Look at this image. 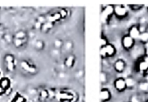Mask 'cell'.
Listing matches in <instances>:
<instances>
[{
  "label": "cell",
  "instance_id": "1",
  "mask_svg": "<svg viewBox=\"0 0 148 102\" xmlns=\"http://www.w3.org/2000/svg\"><path fill=\"white\" fill-rule=\"evenodd\" d=\"M116 48L113 43H110L106 47L100 49V55L103 59L114 57L116 54Z\"/></svg>",
  "mask_w": 148,
  "mask_h": 102
},
{
  "label": "cell",
  "instance_id": "2",
  "mask_svg": "<svg viewBox=\"0 0 148 102\" xmlns=\"http://www.w3.org/2000/svg\"><path fill=\"white\" fill-rule=\"evenodd\" d=\"M129 14L128 7L123 4H114V17L119 20L126 18Z\"/></svg>",
  "mask_w": 148,
  "mask_h": 102
},
{
  "label": "cell",
  "instance_id": "3",
  "mask_svg": "<svg viewBox=\"0 0 148 102\" xmlns=\"http://www.w3.org/2000/svg\"><path fill=\"white\" fill-rule=\"evenodd\" d=\"M114 16V5L109 4V5L104 6L103 9L101 12V17H102L103 22L106 23L110 21L112 17Z\"/></svg>",
  "mask_w": 148,
  "mask_h": 102
},
{
  "label": "cell",
  "instance_id": "4",
  "mask_svg": "<svg viewBox=\"0 0 148 102\" xmlns=\"http://www.w3.org/2000/svg\"><path fill=\"white\" fill-rule=\"evenodd\" d=\"M136 41L130 37L128 34L124 35L121 40V44L123 49L126 51H130L134 47Z\"/></svg>",
  "mask_w": 148,
  "mask_h": 102
},
{
  "label": "cell",
  "instance_id": "5",
  "mask_svg": "<svg viewBox=\"0 0 148 102\" xmlns=\"http://www.w3.org/2000/svg\"><path fill=\"white\" fill-rule=\"evenodd\" d=\"M114 88L116 90V91L119 93H123L127 89V83H126L125 78L123 77H119V78H116L114 82Z\"/></svg>",
  "mask_w": 148,
  "mask_h": 102
},
{
  "label": "cell",
  "instance_id": "6",
  "mask_svg": "<svg viewBox=\"0 0 148 102\" xmlns=\"http://www.w3.org/2000/svg\"><path fill=\"white\" fill-rule=\"evenodd\" d=\"M136 69L138 73L147 75L148 74V63L143 59V57H140L136 64Z\"/></svg>",
  "mask_w": 148,
  "mask_h": 102
},
{
  "label": "cell",
  "instance_id": "7",
  "mask_svg": "<svg viewBox=\"0 0 148 102\" xmlns=\"http://www.w3.org/2000/svg\"><path fill=\"white\" fill-rule=\"evenodd\" d=\"M113 67L116 72L119 74H122L127 68V64L124 59H118L114 62Z\"/></svg>",
  "mask_w": 148,
  "mask_h": 102
},
{
  "label": "cell",
  "instance_id": "8",
  "mask_svg": "<svg viewBox=\"0 0 148 102\" xmlns=\"http://www.w3.org/2000/svg\"><path fill=\"white\" fill-rule=\"evenodd\" d=\"M141 31H140L139 25H133L131 27H130L128 30V35L135 41L139 40L141 35Z\"/></svg>",
  "mask_w": 148,
  "mask_h": 102
},
{
  "label": "cell",
  "instance_id": "9",
  "mask_svg": "<svg viewBox=\"0 0 148 102\" xmlns=\"http://www.w3.org/2000/svg\"><path fill=\"white\" fill-rule=\"evenodd\" d=\"M20 66L25 72L30 74H36L37 72V68L27 61H22Z\"/></svg>",
  "mask_w": 148,
  "mask_h": 102
},
{
  "label": "cell",
  "instance_id": "10",
  "mask_svg": "<svg viewBox=\"0 0 148 102\" xmlns=\"http://www.w3.org/2000/svg\"><path fill=\"white\" fill-rule=\"evenodd\" d=\"M111 92L109 89L106 88H103L100 91V99L101 102H108L111 101Z\"/></svg>",
  "mask_w": 148,
  "mask_h": 102
},
{
  "label": "cell",
  "instance_id": "11",
  "mask_svg": "<svg viewBox=\"0 0 148 102\" xmlns=\"http://www.w3.org/2000/svg\"><path fill=\"white\" fill-rule=\"evenodd\" d=\"M75 61H76V58L75 56L73 54H69L65 58L64 62V65L65 68H68V69H71L74 67L75 64Z\"/></svg>",
  "mask_w": 148,
  "mask_h": 102
},
{
  "label": "cell",
  "instance_id": "12",
  "mask_svg": "<svg viewBox=\"0 0 148 102\" xmlns=\"http://www.w3.org/2000/svg\"><path fill=\"white\" fill-rule=\"evenodd\" d=\"M46 19H47V22L51 23H53V24H54L55 23L60 21V20H62L59 12H58L53 13V14H49V15H47L46 16Z\"/></svg>",
  "mask_w": 148,
  "mask_h": 102
},
{
  "label": "cell",
  "instance_id": "13",
  "mask_svg": "<svg viewBox=\"0 0 148 102\" xmlns=\"http://www.w3.org/2000/svg\"><path fill=\"white\" fill-rule=\"evenodd\" d=\"M127 89H132L137 85V81L132 76H128L125 78Z\"/></svg>",
  "mask_w": 148,
  "mask_h": 102
},
{
  "label": "cell",
  "instance_id": "14",
  "mask_svg": "<svg viewBox=\"0 0 148 102\" xmlns=\"http://www.w3.org/2000/svg\"><path fill=\"white\" fill-rule=\"evenodd\" d=\"M10 86V81L8 78H2L0 81V87L3 88L4 91L8 89Z\"/></svg>",
  "mask_w": 148,
  "mask_h": 102
},
{
  "label": "cell",
  "instance_id": "15",
  "mask_svg": "<svg viewBox=\"0 0 148 102\" xmlns=\"http://www.w3.org/2000/svg\"><path fill=\"white\" fill-rule=\"evenodd\" d=\"M139 41L142 43L143 45L148 43V30L145 32H143L140 35V37L139 39Z\"/></svg>",
  "mask_w": 148,
  "mask_h": 102
},
{
  "label": "cell",
  "instance_id": "16",
  "mask_svg": "<svg viewBox=\"0 0 148 102\" xmlns=\"http://www.w3.org/2000/svg\"><path fill=\"white\" fill-rule=\"evenodd\" d=\"M127 7L130 8V10L134 12H138L140 10H143L145 7V5L143 4H130V5H127Z\"/></svg>",
  "mask_w": 148,
  "mask_h": 102
},
{
  "label": "cell",
  "instance_id": "17",
  "mask_svg": "<svg viewBox=\"0 0 148 102\" xmlns=\"http://www.w3.org/2000/svg\"><path fill=\"white\" fill-rule=\"evenodd\" d=\"M26 41H27V39H15V38H14V40H13V43H14V46L17 48L23 46V45L25 43Z\"/></svg>",
  "mask_w": 148,
  "mask_h": 102
},
{
  "label": "cell",
  "instance_id": "18",
  "mask_svg": "<svg viewBox=\"0 0 148 102\" xmlns=\"http://www.w3.org/2000/svg\"><path fill=\"white\" fill-rule=\"evenodd\" d=\"M64 43L63 41L60 39H56V40L53 42V46L57 50H59L60 49H62V47H64Z\"/></svg>",
  "mask_w": 148,
  "mask_h": 102
},
{
  "label": "cell",
  "instance_id": "19",
  "mask_svg": "<svg viewBox=\"0 0 148 102\" xmlns=\"http://www.w3.org/2000/svg\"><path fill=\"white\" fill-rule=\"evenodd\" d=\"M109 40H108V38L106 36H102L100 39V47L101 48H103L106 47L108 44H109Z\"/></svg>",
  "mask_w": 148,
  "mask_h": 102
},
{
  "label": "cell",
  "instance_id": "20",
  "mask_svg": "<svg viewBox=\"0 0 148 102\" xmlns=\"http://www.w3.org/2000/svg\"><path fill=\"white\" fill-rule=\"evenodd\" d=\"M34 46H35V49H36V50L41 51L44 49L45 43L42 40H38L35 42Z\"/></svg>",
  "mask_w": 148,
  "mask_h": 102
},
{
  "label": "cell",
  "instance_id": "21",
  "mask_svg": "<svg viewBox=\"0 0 148 102\" xmlns=\"http://www.w3.org/2000/svg\"><path fill=\"white\" fill-rule=\"evenodd\" d=\"M39 97L42 100H46L49 99V90L48 89H43L39 93Z\"/></svg>",
  "mask_w": 148,
  "mask_h": 102
},
{
  "label": "cell",
  "instance_id": "22",
  "mask_svg": "<svg viewBox=\"0 0 148 102\" xmlns=\"http://www.w3.org/2000/svg\"><path fill=\"white\" fill-rule=\"evenodd\" d=\"M53 25L54 24H53V23H49V22H46L45 24L43 25V27H42L41 30L43 32H48L53 27Z\"/></svg>",
  "mask_w": 148,
  "mask_h": 102
},
{
  "label": "cell",
  "instance_id": "23",
  "mask_svg": "<svg viewBox=\"0 0 148 102\" xmlns=\"http://www.w3.org/2000/svg\"><path fill=\"white\" fill-rule=\"evenodd\" d=\"M59 14H60L62 20L66 19V17L69 16V10H66V9H65V8L61 9V10L59 11Z\"/></svg>",
  "mask_w": 148,
  "mask_h": 102
},
{
  "label": "cell",
  "instance_id": "24",
  "mask_svg": "<svg viewBox=\"0 0 148 102\" xmlns=\"http://www.w3.org/2000/svg\"><path fill=\"white\" fill-rule=\"evenodd\" d=\"M100 79H101V83L102 84H105L106 83H107L108 78V75H107L106 72H101V75H100Z\"/></svg>",
  "mask_w": 148,
  "mask_h": 102
},
{
  "label": "cell",
  "instance_id": "25",
  "mask_svg": "<svg viewBox=\"0 0 148 102\" xmlns=\"http://www.w3.org/2000/svg\"><path fill=\"white\" fill-rule=\"evenodd\" d=\"M15 39H27V33L25 32L20 30L18 31L15 34Z\"/></svg>",
  "mask_w": 148,
  "mask_h": 102
},
{
  "label": "cell",
  "instance_id": "26",
  "mask_svg": "<svg viewBox=\"0 0 148 102\" xmlns=\"http://www.w3.org/2000/svg\"><path fill=\"white\" fill-rule=\"evenodd\" d=\"M37 21H38L39 23H40L41 24H45V23L47 22V19H46V16L45 15H39L37 17Z\"/></svg>",
  "mask_w": 148,
  "mask_h": 102
},
{
  "label": "cell",
  "instance_id": "27",
  "mask_svg": "<svg viewBox=\"0 0 148 102\" xmlns=\"http://www.w3.org/2000/svg\"><path fill=\"white\" fill-rule=\"evenodd\" d=\"M73 43L71 41H67L66 43H64V47L66 51H70L71 49L73 48Z\"/></svg>",
  "mask_w": 148,
  "mask_h": 102
},
{
  "label": "cell",
  "instance_id": "28",
  "mask_svg": "<svg viewBox=\"0 0 148 102\" xmlns=\"http://www.w3.org/2000/svg\"><path fill=\"white\" fill-rule=\"evenodd\" d=\"M48 90H49V99H52L56 98V95H57L56 91L53 89H48Z\"/></svg>",
  "mask_w": 148,
  "mask_h": 102
},
{
  "label": "cell",
  "instance_id": "29",
  "mask_svg": "<svg viewBox=\"0 0 148 102\" xmlns=\"http://www.w3.org/2000/svg\"><path fill=\"white\" fill-rule=\"evenodd\" d=\"M7 68L10 72L14 71V68H15V64H14V62H9V63H7Z\"/></svg>",
  "mask_w": 148,
  "mask_h": 102
},
{
  "label": "cell",
  "instance_id": "30",
  "mask_svg": "<svg viewBox=\"0 0 148 102\" xmlns=\"http://www.w3.org/2000/svg\"><path fill=\"white\" fill-rule=\"evenodd\" d=\"M5 61L7 62V63H9V62H14V57L11 54L6 55Z\"/></svg>",
  "mask_w": 148,
  "mask_h": 102
},
{
  "label": "cell",
  "instance_id": "31",
  "mask_svg": "<svg viewBox=\"0 0 148 102\" xmlns=\"http://www.w3.org/2000/svg\"><path fill=\"white\" fill-rule=\"evenodd\" d=\"M130 102H141L140 99V97L137 95L132 96L130 98Z\"/></svg>",
  "mask_w": 148,
  "mask_h": 102
},
{
  "label": "cell",
  "instance_id": "32",
  "mask_svg": "<svg viewBox=\"0 0 148 102\" xmlns=\"http://www.w3.org/2000/svg\"><path fill=\"white\" fill-rule=\"evenodd\" d=\"M42 27H43V24H41L40 23H39L38 21L36 20L34 23V28L36 29V30H41Z\"/></svg>",
  "mask_w": 148,
  "mask_h": 102
},
{
  "label": "cell",
  "instance_id": "33",
  "mask_svg": "<svg viewBox=\"0 0 148 102\" xmlns=\"http://www.w3.org/2000/svg\"><path fill=\"white\" fill-rule=\"evenodd\" d=\"M4 39L7 42V43H10L11 41H12L14 39H12V38L11 37V36L9 34H5L4 36Z\"/></svg>",
  "mask_w": 148,
  "mask_h": 102
},
{
  "label": "cell",
  "instance_id": "34",
  "mask_svg": "<svg viewBox=\"0 0 148 102\" xmlns=\"http://www.w3.org/2000/svg\"><path fill=\"white\" fill-rule=\"evenodd\" d=\"M143 52H144V56L148 57V43L143 45Z\"/></svg>",
  "mask_w": 148,
  "mask_h": 102
},
{
  "label": "cell",
  "instance_id": "35",
  "mask_svg": "<svg viewBox=\"0 0 148 102\" xmlns=\"http://www.w3.org/2000/svg\"><path fill=\"white\" fill-rule=\"evenodd\" d=\"M25 99L23 98V96H19L16 99V101L14 102H25Z\"/></svg>",
  "mask_w": 148,
  "mask_h": 102
},
{
  "label": "cell",
  "instance_id": "36",
  "mask_svg": "<svg viewBox=\"0 0 148 102\" xmlns=\"http://www.w3.org/2000/svg\"><path fill=\"white\" fill-rule=\"evenodd\" d=\"M4 92H5V91L1 87H0V94H2Z\"/></svg>",
  "mask_w": 148,
  "mask_h": 102
},
{
  "label": "cell",
  "instance_id": "37",
  "mask_svg": "<svg viewBox=\"0 0 148 102\" xmlns=\"http://www.w3.org/2000/svg\"><path fill=\"white\" fill-rule=\"evenodd\" d=\"M146 9H147V10L148 11V6H147V7H146Z\"/></svg>",
  "mask_w": 148,
  "mask_h": 102
},
{
  "label": "cell",
  "instance_id": "38",
  "mask_svg": "<svg viewBox=\"0 0 148 102\" xmlns=\"http://www.w3.org/2000/svg\"><path fill=\"white\" fill-rule=\"evenodd\" d=\"M145 102H148V99H147V100H146V101H145Z\"/></svg>",
  "mask_w": 148,
  "mask_h": 102
},
{
  "label": "cell",
  "instance_id": "39",
  "mask_svg": "<svg viewBox=\"0 0 148 102\" xmlns=\"http://www.w3.org/2000/svg\"></svg>",
  "mask_w": 148,
  "mask_h": 102
}]
</instances>
